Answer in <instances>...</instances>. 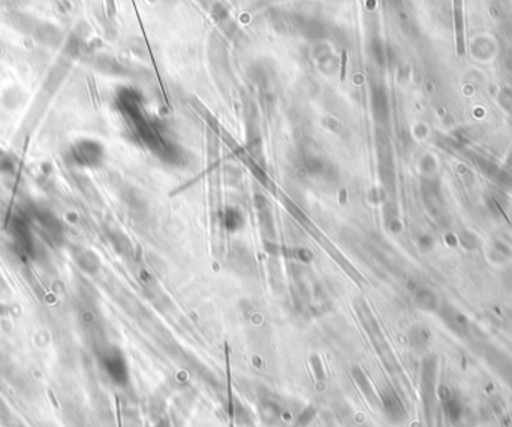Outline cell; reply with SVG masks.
Masks as SVG:
<instances>
[{
    "label": "cell",
    "mask_w": 512,
    "mask_h": 427,
    "mask_svg": "<svg viewBox=\"0 0 512 427\" xmlns=\"http://www.w3.org/2000/svg\"><path fill=\"white\" fill-rule=\"evenodd\" d=\"M255 205L258 208L259 213V221L262 225V229H265L268 234H273V218H271V211H270V205H268L267 200L264 197H256L255 198Z\"/></svg>",
    "instance_id": "2"
},
{
    "label": "cell",
    "mask_w": 512,
    "mask_h": 427,
    "mask_svg": "<svg viewBox=\"0 0 512 427\" xmlns=\"http://www.w3.org/2000/svg\"><path fill=\"white\" fill-rule=\"evenodd\" d=\"M102 157V152L101 147H97L96 144H83L78 150V159L81 163L84 165H96L101 162Z\"/></svg>",
    "instance_id": "3"
},
{
    "label": "cell",
    "mask_w": 512,
    "mask_h": 427,
    "mask_svg": "<svg viewBox=\"0 0 512 427\" xmlns=\"http://www.w3.org/2000/svg\"><path fill=\"white\" fill-rule=\"evenodd\" d=\"M245 216H243V213L234 207H228L223 213H222V224L223 226L228 229V231H238L241 229L243 226H245Z\"/></svg>",
    "instance_id": "1"
}]
</instances>
